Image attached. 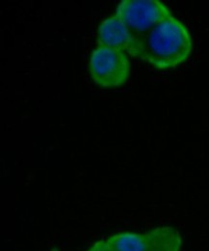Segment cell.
Wrapping results in <instances>:
<instances>
[{
  "mask_svg": "<svg viewBox=\"0 0 209 251\" xmlns=\"http://www.w3.org/2000/svg\"><path fill=\"white\" fill-rule=\"evenodd\" d=\"M115 15L134 38L144 36L156 25L173 16L169 8L158 0H122Z\"/></svg>",
  "mask_w": 209,
  "mask_h": 251,
  "instance_id": "2",
  "label": "cell"
},
{
  "mask_svg": "<svg viewBox=\"0 0 209 251\" xmlns=\"http://www.w3.org/2000/svg\"><path fill=\"white\" fill-rule=\"evenodd\" d=\"M192 49L193 41L187 27L172 16L144 36L133 38L126 51L155 69L168 70L185 62Z\"/></svg>",
  "mask_w": 209,
  "mask_h": 251,
  "instance_id": "1",
  "label": "cell"
},
{
  "mask_svg": "<svg viewBox=\"0 0 209 251\" xmlns=\"http://www.w3.org/2000/svg\"><path fill=\"white\" fill-rule=\"evenodd\" d=\"M50 251H59V250L58 249H52Z\"/></svg>",
  "mask_w": 209,
  "mask_h": 251,
  "instance_id": "8",
  "label": "cell"
},
{
  "mask_svg": "<svg viewBox=\"0 0 209 251\" xmlns=\"http://www.w3.org/2000/svg\"><path fill=\"white\" fill-rule=\"evenodd\" d=\"M155 235L156 228L145 234L121 232L108 237L106 242L114 251H149Z\"/></svg>",
  "mask_w": 209,
  "mask_h": 251,
  "instance_id": "5",
  "label": "cell"
},
{
  "mask_svg": "<svg viewBox=\"0 0 209 251\" xmlns=\"http://www.w3.org/2000/svg\"><path fill=\"white\" fill-rule=\"evenodd\" d=\"M90 251V250H88V251Z\"/></svg>",
  "mask_w": 209,
  "mask_h": 251,
  "instance_id": "9",
  "label": "cell"
},
{
  "mask_svg": "<svg viewBox=\"0 0 209 251\" xmlns=\"http://www.w3.org/2000/svg\"><path fill=\"white\" fill-rule=\"evenodd\" d=\"M89 250L90 251H114L108 246L106 240H100L94 243Z\"/></svg>",
  "mask_w": 209,
  "mask_h": 251,
  "instance_id": "7",
  "label": "cell"
},
{
  "mask_svg": "<svg viewBox=\"0 0 209 251\" xmlns=\"http://www.w3.org/2000/svg\"><path fill=\"white\" fill-rule=\"evenodd\" d=\"M181 245V237L176 228L156 227V235L149 251H180Z\"/></svg>",
  "mask_w": 209,
  "mask_h": 251,
  "instance_id": "6",
  "label": "cell"
},
{
  "mask_svg": "<svg viewBox=\"0 0 209 251\" xmlns=\"http://www.w3.org/2000/svg\"><path fill=\"white\" fill-rule=\"evenodd\" d=\"M89 69L93 80L98 86L119 87L129 77L130 63L123 50L97 46L91 55Z\"/></svg>",
  "mask_w": 209,
  "mask_h": 251,
  "instance_id": "3",
  "label": "cell"
},
{
  "mask_svg": "<svg viewBox=\"0 0 209 251\" xmlns=\"http://www.w3.org/2000/svg\"><path fill=\"white\" fill-rule=\"evenodd\" d=\"M133 36L124 24L114 15L104 20L98 27L97 46L127 50Z\"/></svg>",
  "mask_w": 209,
  "mask_h": 251,
  "instance_id": "4",
  "label": "cell"
}]
</instances>
